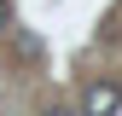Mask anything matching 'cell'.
I'll return each mask as SVG.
<instances>
[{
    "label": "cell",
    "mask_w": 122,
    "mask_h": 116,
    "mask_svg": "<svg viewBox=\"0 0 122 116\" xmlns=\"http://www.w3.org/2000/svg\"><path fill=\"white\" fill-rule=\"evenodd\" d=\"M116 110H122V87L116 81H93V87H87L81 116H116Z\"/></svg>",
    "instance_id": "1"
},
{
    "label": "cell",
    "mask_w": 122,
    "mask_h": 116,
    "mask_svg": "<svg viewBox=\"0 0 122 116\" xmlns=\"http://www.w3.org/2000/svg\"><path fill=\"white\" fill-rule=\"evenodd\" d=\"M6 23H12V6H6V0H0V29H6Z\"/></svg>",
    "instance_id": "2"
},
{
    "label": "cell",
    "mask_w": 122,
    "mask_h": 116,
    "mask_svg": "<svg viewBox=\"0 0 122 116\" xmlns=\"http://www.w3.org/2000/svg\"><path fill=\"white\" fill-rule=\"evenodd\" d=\"M41 116H76V110H41Z\"/></svg>",
    "instance_id": "3"
}]
</instances>
